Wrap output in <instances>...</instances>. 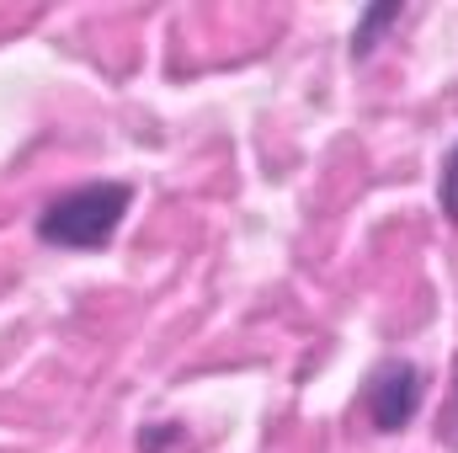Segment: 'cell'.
Returning a JSON list of instances; mask_svg holds the SVG:
<instances>
[{
  "label": "cell",
  "instance_id": "cell-1",
  "mask_svg": "<svg viewBox=\"0 0 458 453\" xmlns=\"http://www.w3.org/2000/svg\"><path fill=\"white\" fill-rule=\"evenodd\" d=\"M128 209H133L128 182H86V187H70L54 203H43L32 229L43 245H59V251H102V245H113Z\"/></svg>",
  "mask_w": 458,
  "mask_h": 453
},
{
  "label": "cell",
  "instance_id": "cell-2",
  "mask_svg": "<svg viewBox=\"0 0 458 453\" xmlns=\"http://www.w3.org/2000/svg\"><path fill=\"white\" fill-rule=\"evenodd\" d=\"M421 400H427V373H421L411 357L378 363V368L368 373V384H362V411H368L373 432H405V427L416 422Z\"/></svg>",
  "mask_w": 458,
  "mask_h": 453
},
{
  "label": "cell",
  "instance_id": "cell-3",
  "mask_svg": "<svg viewBox=\"0 0 458 453\" xmlns=\"http://www.w3.org/2000/svg\"><path fill=\"white\" fill-rule=\"evenodd\" d=\"M400 21H405V5H400V0H378V5H368V11L357 16V27H352V59H357V64L373 59V48L384 43V32L400 27Z\"/></svg>",
  "mask_w": 458,
  "mask_h": 453
},
{
  "label": "cell",
  "instance_id": "cell-4",
  "mask_svg": "<svg viewBox=\"0 0 458 453\" xmlns=\"http://www.w3.org/2000/svg\"><path fill=\"white\" fill-rule=\"evenodd\" d=\"M192 449V438H187V427H176V422H149L144 432H139V453H187Z\"/></svg>",
  "mask_w": 458,
  "mask_h": 453
},
{
  "label": "cell",
  "instance_id": "cell-5",
  "mask_svg": "<svg viewBox=\"0 0 458 453\" xmlns=\"http://www.w3.org/2000/svg\"><path fill=\"white\" fill-rule=\"evenodd\" d=\"M437 209H443L448 225H458V139H454V150L443 155V171H437Z\"/></svg>",
  "mask_w": 458,
  "mask_h": 453
},
{
  "label": "cell",
  "instance_id": "cell-6",
  "mask_svg": "<svg viewBox=\"0 0 458 453\" xmlns=\"http://www.w3.org/2000/svg\"><path fill=\"white\" fill-rule=\"evenodd\" d=\"M448 443L458 449V368H454V422H448Z\"/></svg>",
  "mask_w": 458,
  "mask_h": 453
}]
</instances>
